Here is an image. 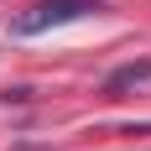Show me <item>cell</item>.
Wrapping results in <instances>:
<instances>
[{
    "label": "cell",
    "mask_w": 151,
    "mask_h": 151,
    "mask_svg": "<svg viewBox=\"0 0 151 151\" xmlns=\"http://www.w3.org/2000/svg\"><path fill=\"white\" fill-rule=\"evenodd\" d=\"M94 11H104V0H37L31 11L16 16V37H42V31L52 26H68V21H78V16H94Z\"/></svg>",
    "instance_id": "1"
},
{
    "label": "cell",
    "mask_w": 151,
    "mask_h": 151,
    "mask_svg": "<svg viewBox=\"0 0 151 151\" xmlns=\"http://www.w3.org/2000/svg\"><path fill=\"white\" fill-rule=\"evenodd\" d=\"M151 78V58H141V63H125V68H115V73L104 78V94L109 99H120L125 89H136V83H146Z\"/></svg>",
    "instance_id": "2"
}]
</instances>
